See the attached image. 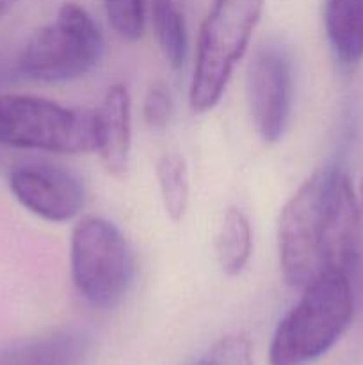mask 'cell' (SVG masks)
<instances>
[{"instance_id":"4","label":"cell","mask_w":363,"mask_h":365,"mask_svg":"<svg viewBox=\"0 0 363 365\" xmlns=\"http://www.w3.org/2000/svg\"><path fill=\"white\" fill-rule=\"evenodd\" d=\"M95 110L23 93H0V146L80 155L95 152Z\"/></svg>"},{"instance_id":"18","label":"cell","mask_w":363,"mask_h":365,"mask_svg":"<svg viewBox=\"0 0 363 365\" xmlns=\"http://www.w3.org/2000/svg\"><path fill=\"white\" fill-rule=\"evenodd\" d=\"M18 0H0V18L4 16V14H7L11 11V7L16 4Z\"/></svg>"},{"instance_id":"16","label":"cell","mask_w":363,"mask_h":365,"mask_svg":"<svg viewBox=\"0 0 363 365\" xmlns=\"http://www.w3.org/2000/svg\"><path fill=\"white\" fill-rule=\"evenodd\" d=\"M191 365H253L251 341L244 334H228Z\"/></svg>"},{"instance_id":"13","label":"cell","mask_w":363,"mask_h":365,"mask_svg":"<svg viewBox=\"0 0 363 365\" xmlns=\"http://www.w3.org/2000/svg\"><path fill=\"white\" fill-rule=\"evenodd\" d=\"M153 31L164 59L173 70H180L187 59V20L180 0H149Z\"/></svg>"},{"instance_id":"15","label":"cell","mask_w":363,"mask_h":365,"mask_svg":"<svg viewBox=\"0 0 363 365\" xmlns=\"http://www.w3.org/2000/svg\"><path fill=\"white\" fill-rule=\"evenodd\" d=\"M107 20L120 38L137 41L144 32V0H103Z\"/></svg>"},{"instance_id":"7","label":"cell","mask_w":363,"mask_h":365,"mask_svg":"<svg viewBox=\"0 0 363 365\" xmlns=\"http://www.w3.org/2000/svg\"><path fill=\"white\" fill-rule=\"evenodd\" d=\"M256 132L265 143L283 138L294 102V61L285 45L269 41L253 53L246 77Z\"/></svg>"},{"instance_id":"9","label":"cell","mask_w":363,"mask_h":365,"mask_svg":"<svg viewBox=\"0 0 363 365\" xmlns=\"http://www.w3.org/2000/svg\"><path fill=\"white\" fill-rule=\"evenodd\" d=\"M95 152L110 175H123L132 150V98L125 84H112L95 110Z\"/></svg>"},{"instance_id":"3","label":"cell","mask_w":363,"mask_h":365,"mask_svg":"<svg viewBox=\"0 0 363 365\" xmlns=\"http://www.w3.org/2000/svg\"><path fill=\"white\" fill-rule=\"evenodd\" d=\"M263 0H212L196 43L189 106L203 114L217 107L235 66L248 50Z\"/></svg>"},{"instance_id":"5","label":"cell","mask_w":363,"mask_h":365,"mask_svg":"<svg viewBox=\"0 0 363 365\" xmlns=\"http://www.w3.org/2000/svg\"><path fill=\"white\" fill-rule=\"evenodd\" d=\"M102 53L103 36L98 24L84 7L66 2L21 48L16 70L31 81L46 84L71 82L95 70Z\"/></svg>"},{"instance_id":"12","label":"cell","mask_w":363,"mask_h":365,"mask_svg":"<svg viewBox=\"0 0 363 365\" xmlns=\"http://www.w3.org/2000/svg\"><path fill=\"white\" fill-rule=\"evenodd\" d=\"M253 253V230L248 216L237 207L224 212L216 235V257L226 277H237L248 266Z\"/></svg>"},{"instance_id":"8","label":"cell","mask_w":363,"mask_h":365,"mask_svg":"<svg viewBox=\"0 0 363 365\" xmlns=\"http://www.w3.org/2000/svg\"><path fill=\"white\" fill-rule=\"evenodd\" d=\"M7 185L18 203L48 223H66L80 214L85 189L73 171L46 160H25L11 168Z\"/></svg>"},{"instance_id":"17","label":"cell","mask_w":363,"mask_h":365,"mask_svg":"<svg viewBox=\"0 0 363 365\" xmlns=\"http://www.w3.org/2000/svg\"><path fill=\"white\" fill-rule=\"evenodd\" d=\"M173 113V96L162 82H155L148 88L142 102V116L148 127L162 130L167 127Z\"/></svg>"},{"instance_id":"11","label":"cell","mask_w":363,"mask_h":365,"mask_svg":"<svg viewBox=\"0 0 363 365\" xmlns=\"http://www.w3.org/2000/svg\"><path fill=\"white\" fill-rule=\"evenodd\" d=\"M324 29L342 64L363 59V0H324Z\"/></svg>"},{"instance_id":"10","label":"cell","mask_w":363,"mask_h":365,"mask_svg":"<svg viewBox=\"0 0 363 365\" xmlns=\"http://www.w3.org/2000/svg\"><path fill=\"white\" fill-rule=\"evenodd\" d=\"M91 337L80 328H57L0 351V365H85Z\"/></svg>"},{"instance_id":"2","label":"cell","mask_w":363,"mask_h":365,"mask_svg":"<svg viewBox=\"0 0 363 365\" xmlns=\"http://www.w3.org/2000/svg\"><path fill=\"white\" fill-rule=\"evenodd\" d=\"M354 314L349 274L327 273L301 289L270 341V365H308L326 355L344 335Z\"/></svg>"},{"instance_id":"6","label":"cell","mask_w":363,"mask_h":365,"mask_svg":"<svg viewBox=\"0 0 363 365\" xmlns=\"http://www.w3.org/2000/svg\"><path fill=\"white\" fill-rule=\"evenodd\" d=\"M70 271L78 296L95 309L109 310L128 292L134 257L112 221L84 216L71 230Z\"/></svg>"},{"instance_id":"19","label":"cell","mask_w":363,"mask_h":365,"mask_svg":"<svg viewBox=\"0 0 363 365\" xmlns=\"http://www.w3.org/2000/svg\"><path fill=\"white\" fill-rule=\"evenodd\" d=\"M362 202H363V180H362Z\"/></svg>"},{"instance_id":"14","label":"cell","mask_w":363,"mask_h":365,"mask_svg":"<svg viewBox=\"0 0 363 365\" xmlns=\"http://www.w3.org/2000/svg\"><path fill=\"white\" fill-rule=\"evenodd\" d=\"M155 173L166 214L171 221L184 220L191 195L189 168L184 155L177 152L164 153L157 163Z\"/></svg>"},{"instance_id":"1","label":"cell","mask_w":363,"mask_h":365,"mask_svg":"<svg viewBox=\"0 0 363 365\" xmlns=\"http://www.w3.org/2000/svg\"><path fill=\"white\" fill-rule=\"evenodd\" d=\"M362 250V216L351 180L340 168L315 171L290 196L278 220L283 280L305 289L327 273H351Z\"/></svg>"}]
</instances>
